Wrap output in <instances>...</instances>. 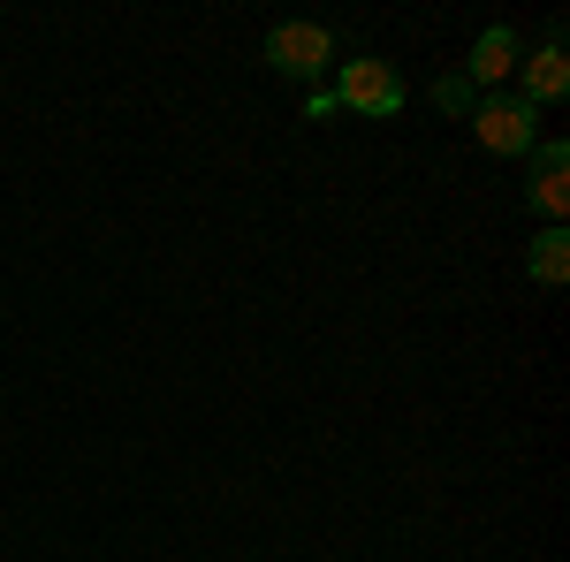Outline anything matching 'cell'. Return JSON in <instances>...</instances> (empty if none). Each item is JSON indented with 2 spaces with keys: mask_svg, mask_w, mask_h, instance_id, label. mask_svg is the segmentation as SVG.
<instances>
[{
  "mask_svg": "<svg viewBox=\"0 0 570 562\" xmlns=\"http://www.w3.org/2000/svg\"><path fill=\"white\" fill-rule=\"evenodd\" d=\"M472 137L487 152H502V160H525L540 145V107H525V99H480L472 107Z\"/></svg>",
  "mask_w": 570,
  "mask_h": 562,
  "instance_id": "cell-1",
  "label": "cell"
},
{
  "mask_svg": "<svg viewBox=\"0 0 570 562\" xmlns=\"http://www.w3.org/2000/svg\"><path fill=\"white\" fill-rule=\"evenodd\" d=\"M327 61H335V39L320 23H274L266 31V69H282L289 85H320Z\"/></svg>",
  "mask_w": 570,
  "mask_h": 562,
  "instance_id": "cell-2",
  "label": "cell"
},
{
  "mask_svg": "<svg viewBox=\"0 0 570 562\" xmlns=\"http://www.w3.org/2000/svg\"><path fill=\"white\" fill-rule=\"evenodd\" d=\"M335 107H357V115H403V77H395L389 61L357 53V61H343V91H335Z\"/></svg>",
  "mask_w": 570,
  "mask_h": 562,
  "instance_id": "cell-3",
  "label": "cell"
},
{
  "mask_svg": "<svg viewBox=\"0 0 570 562\" xmlns=\"http://www.w3.org/2000/svg\"><path fill=\"white\" fill-rule=\"evenodd\" d=\"M532 206L548 214V228H563V214H570V145L563 137L532 145Z\"/></svg>",
  "mask_w": 570,
  "mask_h": 562,
  "instance_id": "cell-4",
  "label": "cell"
},
{
  "mask_svg": "<svg viewBox=\"0 0 570 562\" xmlns=\"http://www.w3.org/2000/svg\"><path fill=\"white\" fill-rule=\"evenodd\" d=\"M563 91H570V53H563V31H548V46L525 61V91H518V99H525V107H548V99H563Z\"/></svg>",
  "mask_w": 570,
  "mask_h": 562,
  "instance_id": "cell-5",
  "label": "cell"
},
{
  "mask_svg": "<svg viewBox=\"0 0 570 562\" xmlns=\"http://www.w3.org/2000/svg\"><path fill=\"white\" fill-rule=\"evenodd\" d=\"M510 69H518V31H510V23H487L480 46H472V61H464V85H472V91L502 85Z\"/></svg>",
  "mask_w": 570,
  "mask_h": 562,
  "instance_id": "cell-6",
  "label": "cell"
},
{
  "mask_svg": "<svg viewBox=\"0 0 570 562\" xmlns=\"http://www.w3.org/2000/svg\"><path fill=\"white\" fill-rule=\"evenodd\" d=\"M525 266H532V282H540V289H563V282H570V236H563V228H540Z\"/></svg>",
  "mask_w": 570,
  "mask_h": 562,
  "instance_id": "cell-7",
  "label": "cell"
},
{
  "mask_svg": "<svg viewBox=\"0 0 570 562\" xmlns=\"http://www.w3.org/2000/svg\"><path fill=\"white\" fill-rule=\"evenodd\" d=\"M434 107H441V115H472V107H480V91L464 85V77H441V85H434Z\"/></svg>",
  "mask_w": 570,
  "mask_h": 562,
  "instance_id": "cell-8",
  "label": "cell"
}]
</instances>
